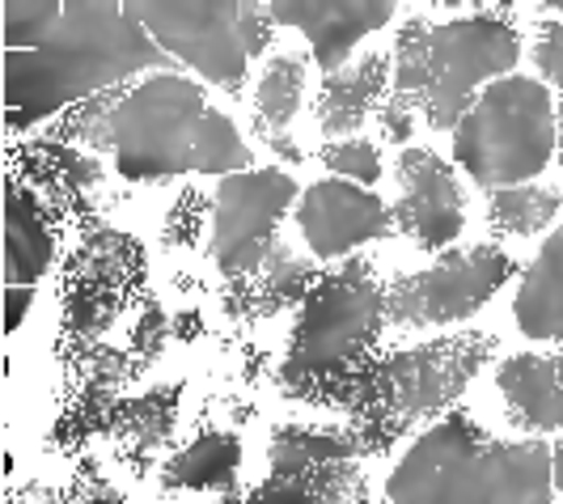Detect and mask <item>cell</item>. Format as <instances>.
<instances>
[{"mask_svg":"<svg viewBox=\"0 0 563 504\" xmlns=\"http://www.w3.org/2000/svg\"><path fill=\"white\" fill-rule=\"evenodd\" d=\"M169 56L136 18V4H64L56 30L30 47L4 52V114L13 132L111 94L136 73H166Z\"/></svg>","mask_w":563,"mask_h":504,"instance_id":"6da1fadb","label":"cell"},{"mask_svg":"<svg viewBox=\"0 0 563 504\" xmlns=\"http://www.w3.org/2000/svg\"><path fill=\"white\" fill-rule=\"evenodd\" d=\"M365 449L356 432L339 428H297L288 424L272 437V471H292V467H318V462H352Z\"/></svg>","mask_w":563,"mask_h":504,"instance_id":"44dd1931","label":"cell"},{"mask_svg":"<svg viewBox=\"0 0 563 504\" xmlns=\"http://www.w3.org/2000/svg\"><path fill=\"white\" fill-rule=\"evenodd\" d=\"M547 85L534 77H500L475 98L453 128V157L479 187H521L555 157L560 119Z\"/></svg>","mask_w":563,"mask_h":504,"instance_id":"8992f818","label":"cell"},{"mask_svg":"<svg viewBox=\"0 0 563 504\" xmlns=\"http://www.w3.org/2000/svg\"><path fill=\"white\" fill-rule=\"evenodd\" d=\"M555 119H560V144H555V153H560V166H563V107H560V114H555Z\"/></svg>","mask_w":563,"mask_h":504,"instance_id":"4dcf8cb0","label":"cell"},{"mask_svg":"<svg viewBox=\"0 0 563 504\" xmlns=\"http://www.w3.org/2000/svg\"><path fill=\"white\" fill-rule=\"evenodd\" d=\"M238 467H242V441L225 428H208L183 453L169 458L162 483L166 487H196V492H208V487L229 492L238 483Z\"/></svg>","mask_w":563,"mask_h":504,"instance_id":"ffe728a7","label":"cell"},{"mask_svg":"<svg viewBox=\"0 0 563 504\" xmlns=\"http://www.w3.org/2000/svg\"><path fill=\"white\" fill-rule=\"evenodd\" d=\"M119 98H123V94H98V98H89L81 107H73L59 132H64L68 141L93 144V149H107V153H111V123H114Z\"/></svg>","mask_w":563,"mask_h":504,"instance_id":"d4e9b609","label":"cell"},{"mask_svg":"<svg viewBox=\"0 0 563 504\" xmlns=\"http://www.w3.org/2000/svg\"><path fill=\"white\" fill-rule=\"evenodd\" d=\"M551 471H555V487L563 492V441H560V449L551 453Z\"/></svg>","mask_w":563,"mask_h":504,"instance_id":"f546056e","label":"cell"},{"mask_svg":"<svg viewBox=\"0 0 563 504\" xmlns=\"http://www.w3.org/2000/svg\"><path fill=\"white\" fill-rule=\"evenodd\" d=\"M521 56V34L492 13H471L457 22L411 18L395 43V85L390 98L423 111L437 132H453L475 107V89L500 81Z\"/></svg>","mask_w":563,"mask_h":504,"instance_id":"277c9868","label":"cell"},{"mask_svg":"<svg viewBox=\"0 0 563 504\" xmlns=\"http://www.w3.org/2000/svg\"><path fill=\"white\" fill-rule=\"evenodd\" d=\"M64 4L56 0H4V52H30L56 30Z\"/></svg>","mask_w":563,"mask_h":504,"instance_id":"603a6c76","label":"cell"},{"mask_svg":"<svg viewBox=\"0 0 563 504\" xmlns=\"http://www.w3.org/2000/svg\"><path fill=\"white\" fill-rule=\"evenodd\" d=\"M272 22L306 30L313 47V59L322 64V73L331 77L339 68H347L352 47L382 30L395 18V4H335V0H306V4H267Z\"/></svg>","mask_w":563,"mask_h":504,"instance_id":"4fadbf2b","label":"cell"},{"mask_svg":"<svg viewBox=\"0 0 563 504\" xmlns=\"http://www.w3.org/2000/svg\"><path fill=\"white\" fill-rule=\"evenodd\" d=\"M411 128H416V107H407L402 98H386L382 102V136L402 144L411 136Z\"/></svg>","mask_w":563,"mask_h":504,"instance_id":"83f0119b","label":"cell"},{"mask_svg":"<svg viewBox=\"0 0 563 504\" xmlns=\"http://www.w3.org/2000/svg\"><path fill=\"white\" fill-rule=\"evenodd\" d=\"M386 322V288L373 276L368 259H352L339 267V276L318 284L306 297V309L292 327L284 377L288 382H318L339 377L352 361L377 339Z\"/></svg>","mask_w":563,"mask_h":504,"instance_id":"52a82bcc","label":"cell"},{"mask_svg":"<svg viewBox=\"0 0 563 504\" xmlns=\"http://www.w3.org/2000/svg\"><path fill=\"white\" fill-rule=\"evenodd\" d=\"M297 229L318 259H343L365 242L386 238L395 229V212L347 178H322L297 199Z\"/></svg>","mask_w":563,"mask_h":504,"instance_id":"7c38bea8","label":"cell"},{"mask_svg":"<svg viewBox=\"0 0 563 504\" xmlns=\"http://www.w3.org/2000/svg\"><path fill=\"white\" fill-rule=\"evenodd\" d=\"M512 272V259L496 246H466L441 254L432 267L398 276L386 288V322L390 327H450L479 314Z\"/></svg>","mask_w":563,"mask_h":504,"instance_id":"9c48e42d","label":"cell"},{"mask_svg":"<svg viewBox=\"0 0 563 504\" xmlns=\"http://www.w3.org/2000/svg\"><path fill=\"white\" fill-rule=\"evenodd\" d=\"M390 68H395L390 59L368 52V56H361L356 64L331 73V77L322 81V89H318V102H313L322 136L343 141L347 132H356L368 114H373V107L382 102L386 81H390Z\"/></svg>","mask_w":563,"mask_h":504,"instance_id":"9a60e30c","label":"cell"},{"mask_svg":"<svg viewBox=\"0 0 563 504\" xmlns=\"http://www.w3.org/2000/svg\"><path fill=\"white\" fill-rule=\"evenodd\" d=\"M560 191L555 187H505V191H492L487 199V221L496 233H512V238H534L547 224L555 221L560 212Z\"/></svg>","mask_w":563,"mask_h":504,"instance_id":"7402d4cb","label":"cell"},{"mask_svg":"<svg viewBox=\"0 0 563 504\" xmlns=\"http://www.w3.org/2000/svg\"><path fill=\"white\" fill-rule=\"evenodd\" d=\"M398 199L395 229L407 233L423 251H441L466 224V196L450 162H441L432 149H402L395 162Z\"/></svg>","mask_w":563,"mask_h":504,"instance_id":"8fae6325","label":"cell"},{"mask_svg":"<svg viewBox=\"0 0 563 504\" xmlns=\"http://www.w3.org/2000/svg\"><path fill=\"white\" fill-rule=\"evenodd\" d=\"M517 327L530 339L563 343V224L542 242L517 288Z\"/></svg>","mask_w":563,"mask_h":504,"instance_id":"e0dca14e","label":"cell"},{"mask_svg":"<svg viewBox=\"0 0 563 504\" xmlns=\"http://www.w3.org/2000/svg\"><path fill=\"white\" fill-rule=\"evenodd\" d=\"M30 297H34V288H4V302H9V314H4V327H9V336L22 327V318H26V306Z\"/></svg>","mask_w":563,"mask_h":504,"instance_id":"f1b7e54d","label":"cell"},{"mask_svg":"<svg viewBox=\"0 0 563 504\" xmlns=\"http://www.w3.org/2000/svg\"><path fill=\"white\" fill-rule=\"evenodd\" d=\"M263 293H258V302H263V314H272V309L288 306V302H301L306 297V288L313 281V267L306 259H297V254L288 251V246H276V251L267 254V263H263Z\"/></svg>","mask_w":563,"mask_h":504,"instance_id":"cb8c5ba5","label":"cell"},{"mask_svg":"<svg viewBox=\"0 0 563 504\" xmlns=\"http://www.w3.org/2000/svg\"><path fill=\"white\" fill-rule=\"evenodd\" d=\"M534 59H538V68H542V77L563 89V22L542 26V34H538V47H534Z\"/></svg>","mask_w":563,"mask_h":504,"instance_id":"4316f807","label":"cell"},{"mask_svg":"<svg viewBox=\"0 0 563 504\" xmlns=\"http://www.w3.org/2000/svg\"><path fill=\"white\" fill-rule=\"evenodd\" d=\"M496 386L505 394L508 420L526 432L563 428V357H508L496 369Z\"/></svg>","mask_w":563,"mask_h":504,"instance_id":"5bb4252c","label":"cell"},{"mask_svg":"<svg viewBox=\"0 0 563 504\" xmlns=\"http://www.w3.org/2000/svg\"><path fill=\"white\" fill-rule=\"evenodd\" d=\"M318 157L335 178H356V183H377L382 178V157L368 141H331Z\"/></svg>","mask_w":563,"mask_h":504,"instance_id":"484cf974","label":"cell"},{"mask_svg":"<svg viewBox=\"0 0 563 504\" xmlns=\"http://www.w3.org/2000/svg\"><path fill=\"white\" fill-rule=\"evenodd\" d=\"M136 18L166 56L183 59L203 81L238 94L251 59L272 43V9L251 0L208 4H136Z\"/></svg>","mask_w":563,"mask_h":504,"instance_id":"ba28073f","label":"cell"},{"mask_svg":"<svg viewBox=\"0 0 563 504\" xmlns=\"http://www.w3.org/2000/svg\"><path fill=\"white\" fill-rule=\"evenodd\" d=\"M352 496H361L356 462H318V467L272 471L251 504H343Z\"/></svg>","mask_w":563,"mask_h":504,"instance_id":"d6986e66","label":"cell"},{"mask_svg":"<svg viewBox=\"0 0 563 504\" xmlns=\"http://www.w3.org/2000/svg\"><path fill=\"white\" fill-rule=\"evenodd\" d=\"M542 441H496L466 416L432 424L386 479L390 504H551Z\"/></svg>","mask_w":563,"mask_h":504,"instance_id":"3957f363","label":"cell"},{"mask_svg":"<svg viewBox=\"0 0 563 504\" xmlns=\"http://www.w3.org/2000/svg\"><path fill=\"white\" fill-rule=\"evenodd\" d=\"M492 352H496L492 336H453L441 343H420L395 361L368 364L361 373H339V382L335 377L301 382L297 391L322 394L335 407L343 403L347 412L365 416L368 428H377L382 446H386L407 424L450 407L453 398L471 386V377L479 373V364Z\"/></svg>","mask_w":563,"mask_h":504,"instance_id":"5b68a950","label":"cell"},{"mask_svg":"<svg viewBox=\"0 0 563 504\" xmlns=\"http://www.w3.org/2000/svg\"><path fill=\"white\" fill-rule=\"evenodd\" d=\"M52 267V233L38 204L9 178L4 204V288H34V281Z\"/></svg>","mask_w":563,"mask_h":504,"instance_id":"ac0fdd59","label":"cell"},{"mask_svg":"<svg viewBox=\"0 0 563 504\" xmlns=\"http://www.w3.org/2000/svg\"><path fill=\"white\" fill-rule=\"evenodd\" d=\"M114 169L136 183L174 174H246L251 144L238 136L233 119L208 107L203 89L178 73H157L136 89H123L111 123Z\"/></svg>","mask_w":563,"mask_h":504,"instance_id":"7a4b0ae2","label":"cell"},{"mask_svg":"<svg viewBox=\"0 0 563 504\" xmlns=\"http://www.w3.org/2000/svg\"><path fill=\"white\" fill-rule=\"evenodd\" d=\"M297 199V183L284 169L225 174L212 204V259L225 276H254L276 251V229Z\"/></svg>","mask_w":563,"mask_h":504,"instance_id":"30bf717a","label":"cell"},{"mask_svg":"<svg viewBox=\"0 0 563 504\" xmlns=\"http://www.w3.org/2000/svg\"><path fill=\"white\" fill-rule=\"evenodd\" d=\"M306 98V59L301 56H276L254 89V132L284 162H301V149L288 136V123L301 111Z\"/></svg>","mask_w":563,"mask_h":504,"instance_id":"2e32d148","label":"cell"}]
</instances>
